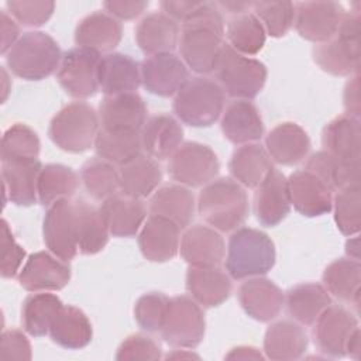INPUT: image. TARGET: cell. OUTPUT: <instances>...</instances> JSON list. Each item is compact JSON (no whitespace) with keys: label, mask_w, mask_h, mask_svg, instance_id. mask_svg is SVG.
Segmentation results:
<instances>
[{"label":"cell","mask_w":361,"mask_h":361,"mask_svg":"<svg viewBox=\"0 0 361 361\" xmlns=\"http://www.w3.org/2000/svg\"><path fill=\"white\" fill-rule=\"evenodd\" d=\"M97 80L104 96L131 93L141 86V66L127 54L110 52L100 58Z\"/></svg>","instance_id":"d4e9b609"},{"label":"cell","mask_w":361,"mask_h":361,"mask_svg":"<svg viewBox=\"0 0 361 361\" xmlns=\"http://www.w3.org/2000/svg\"><path fill=\"white\" fill-rule=\"evenodd\" d=\"M0 31H1L0 49H1V55H6L23 35L20 34L18 23L7 13V10H1L0 13Z\"/></svg>","instance_id":"680465c9"},{"label":"cell","mask_w":361,"mask_h":361,"mask_svg":"<svg viewBox=\"0 0 361 361\" xmlns=\"http://www.w3.org/2000/svg\"><path fill=\"white\" fill-rule=\"evenodd\" d=\"M25 250L16 241L8 223L1 220V264L0 274L3 278H14L18 275L25 262Z\"/></svg>","instance_id":"db71d44e"},{"label":"cell","mask_w":361,"mask_h":361,"mask_svg":"<svg viewBox=\"0 0 361 361\" xmlns=\"http://www.w3.org/2000/svg\"><path fill=\"white\" fill-rule=\"evenodd\" d=\"M196 210L217 231H234L243 226L248 216L250 206L245 188L233 178H216L202 188Z\"/></svg>","instance_id":"7a4b0ae2"},{"label":"cell","mask_w":361,"mask_h":361,"mask_svg":"<svg viewBox=\"0 0 361 361\" xmlns=\"http://www.w3.org/2000/svg\"><path fill=\"white\" fill-rule=\"evenodd\" d=\"M220 128L223 135L235 145L257 142L264 135L259 110L250 100L235 99L228 103L223 110Z\"/></svg>","instance_id":"484cf974"},{"label":"cell","mask_w":361,"mask_h":361,"mask_svg":"<svg viewBox=\"0 0 361 361\" xmlns=\"http://www.w3.org/2000/svg\"><path fill=\"white\" fill-rule=\"evenodd\" d=\"M331 305V296L322 283L303 282L289 288L285 293L288 314L296 323L312 326L320 313Z\"/></svg>","instance_id":"836d02e7"},{"label":"cell","mask_w":361,"mask_h":361,"mask_svg":"<svg viewBox=\"0 0 361 361\" xmlns=\"http://www.w3.org/2000/svg\"><path fill=\"white\" fill-rule=\"evenodd\" d=\"M224 261L231 279L262 276L275 265V244L262 230L238 227L228 237Z\"/></svg>","instance_id":"3957f363"},{"label":"cell","mask_w":361,"mask_h":361,"mask_svg":"<svg viewBox=\"0 0 361 361\" xmlns=\"http://www.w3.org/2000/svg\"><path fill=\"white\" fill-rule=\"evenodd\" d=\"M322 281L331 296L358 309L361 282V265L358 259L348 257L334 259L324 268Z\"/></svg>","instance_id":"60d3db41"},{"label":"cell","mask_w":361,"mask_h":361,"mask_svg":"<svg viewBox=\"0 0 361 361\" xmlns=\"http://www.w3.org/2000/svg\"><path fill=\"white\" fill-rule=\"evenodd\" d=\"M309 337L302 324L295 320H276L268 326L264 336L265 358L276 361L298 360L307 350Z\"/></svg>","instance_id":"4dcf8cb0"},{"label":"cell","mask_w":361,"mask_h":361,"mask_svg":"<svg viewBox=\"0 0 361 361\" xmlns=\"http://www.w3.org/2000/svg\"><path fill=\"white\" fill-rule=\"evenodd\" d=\"M102 54L97 51L75 47L62 54L56 71L61 87L75 99H87L99 90L97 69Z\"/></svg>","instance_id":"8fae6325"},{"label":"cell","mask_w":361,"mask_h":361,"mask_svg":"<svg viewBox=\"0 0 361 361\" xmlns=\"http://www.w3.org/2000/svg\"><path fill=\"white\" fill-rule=\"evenodd\" d=\"M251 11L272 38L286 35L293 27L295 3L292 1H252Z\"/></svg>","instance_id":"c3c4849f"},{"label":"cell","mask_w":361,"mask_h":361,"mask_svg":"<svg viewBox=\"0 0 361 361\" xmlns=\"http://www.w3.org/2000/svg\"><path fill=\"white\" fill-rule=\"evenodd\" d=\"M73 206L78 250L83 255H94L107 245L110 231L99 207L85 199H78L73 202Z\"/></svg>","instance_id":"ab89813d"},{"label":"cell","mask_w":361,"mask_h":361,"mask_svg":"<svg viewBox=\"0 0 361 361\" xmlns=\"http://www.w3.org/2000/svg\"><path fill=\"white\" fill-rule=\"evenodd\" d=\"M141 142L148 157L157 161L169 159L183 142V128L176 117L159 113L147 118L141 130Z\"/></svg>","instance_id":"f1b7e54d"},{"label":"cell","mask_w":361,"mask_h":361,"mask_svg":"<svg viewBox=\"0 0 361 361\" xmlns=\"http://www.w3.org/2000/svg\"><path fill=\"white\" fill-rule=\"evenodd\" d=\"M179 252L189 267H219L226 257V243L216 228L192 224L180 235Z\"/></svg>","instance_id":"d6986e66"},{"label":"cell","mask_w":361,"mask_h":361,"mask_svg":"<svg viewBox=\"0 0 361 361\" xmlns=\"http://www.w3.org/2000/svg\"><path fill=\"white\" fill-rule=\"evenodd\" d=\"M123 25L106 11H94L83 17L75 30L76 47L89 48L99 54H110L120 44Z\"/></svg>","instance_id":"1f68e13d"},{"label":"cell","mask_w":361,"mask_h":361,"mask_svg":"<svg viewBox=\"0 0 361 361\" xmlns=\"http://www.w3.org/2000/svg\"><path fill=\"white\" fill-rule=\"evenodd\" d=\"M217 83L233 99L251 100L265 86L268 71L257 58L243 55L224 44L214 68Z\"/></svg>","instance_id":"52a82bcc"},{"label":"cell","mask_w":361,"mask_h":361,"mask_svg":"<svg viewBox=\"0 0 361 361\" xmlns=\"http://www.w3.org/2000/svg\"><path fill=\"white\" fill-rule=\"evenodd\" d=\"M272 168L265 147L257 142L237 147L228 162L231 178L248 189H255Z\"/></svg>","instance_id":"f35d334b"},{"label":"cell","mask_w":361,"mask_h":361,"mask_svg":"<svg viewBox=\"0 0 361 361\" xmlns=\"http://www.w3.org/2000/svg\"><path fill=\"white\" fill-rule=\"evenodd\" d=\"M99 210L113 237H134L147 220L148 207L141 199L126 196L120 192L104 199Z\"/></svg>","instance_id":"cb8c5ba5"},{"label":"cell","mask_w":361,"mask_h":361,"mask_svg":"<svg viewBox=\"0 0 361 361\" xmlns=\"http://www.w3.org/2000/svg\"><path fill=\"white\" fill-rule=\"evenodd\" d=\"M93 147L99 158L116 166H123L142 154L141 131H111L100 128Z\"/></svg>","instance_id":"7bdbcfd3"},{"label":"cell","mask_w":361,"mask_h":361,"mask_svg":"<svg viewBox=\"0 0 361 361\" xmlns=\"http://www.w3.org/2000/svg\"><path fill=\"white\" fill-rule=\"evenodd\" d=\"M224 35L233 49L247 56L257 55L267 39L265 28L252 11L233 16L226 24Z\"/></svg>","instance_id":"f6af8a7d"},{"label":"cell","mask_w":361,"mask_h":361,"mask_svg":"<svg viewBox=\"0 0 361 361\" xmlns=\"http://www.w3.org/2000/svg\"><path fill=\"white\" fill-rule=\"evenodd\" d=\"M237 298L245 314L262 323L276 319L285 303L282 289L274 281L264 276L244 279L238 286Z\"/></svg>","instance_id":"ac0fdd59"},{"label":"cell","mask_w":361,"mask_h":361,"mask_svg":"<svg viewBox=\"0 0 361 361\" xmlns=\"http://www.w3.org/2000/svg\"><path fill=\"white\" fill-rule=\"evenodd\" d=\"M7 13L24 27H41L54 14L55 3L48 0H10L6 3Z\"/></svg>","instance_id":"816d5d0a"},{"label":"cell","mask_w":361,"mask_h":361,"mask_svg":"<svg viewBox=\"0 0 361 361\" xmlns=\"http://www.w3.org/2000/svg\"><path fill=\"white\" fill-rule=\"evenodd\" d=\"M216 6L220 8V11H226L231 16H238L251 10L250 1H217Z\"/></svg>","instance_id":"6125c7cd"},{"label":"cell","mask_w":361,"mask_h":361,"mask_svg":"<svg viewBox=\"0 0 361 361\" xmlns=\"http://www.w3.org/2000/svg\"><path fill=\"white\" fill-rule=\"evenodd\" d=\"M254 214L261 226L275 227L290 212L288 178L272 168L254 192Z\"/></svg>","instance_id":"e0dca14e"},{"label":"cell","mask_w":361,"mask_h":361,"mask_svg":"<svg viewBox=\"0 0 361 361\" xmlns=\"http://www.w3.org/2000/svg\"><path fill=\"white\" fill-rule=\"evenodd\" d=\"M344 7L337 1H299L295 3V30L314 44L331 39L344 16Z\"/></svg>","instance_id":"9a60e30c"},{"label":"cell","mask_w":361,"mask_h":361,"mask_svg":"<svg viewBox=\"0 0 361 361\" xmlns=\"http://www.w3.org/2000/svg\"><path fill=\"white\" fill-rule=\"evenodd\" d=\"M51 340L66 350H80L90 344L93 327L83 310L63 305L49 327Z\"/></svg>","instance_id":"8d00e7d4"},{"label":"cell","mask_w":361,"mask_h":361,"mask_svg":"<svg viewBox=\"0 0 361 361\" xmlns=\"http://www.w3.org/2000/svg\"><path fill=\"white\" fill-rule=\"evenodd\" d=\"M317 66L334 76H353L360 69V1L345 11L336 35L313 48Z\"/></svg>","instance_id":"277c9868"},{"label":"cell","mask_w":361,"mask_h":361,"mask_svg":"<svg viewBox=\"0 0 361 361\" xmlns=\"http://www.w3.org/2000/svg\"><path fill=\"white\" fill-rule=\"evenodd\" d=\"M180 27L162 11H154L141 18L135 27V42L147 55L172 52L179 42Z\"/></svg>","instance_id":"f546056e"},{"label":"cell","mask_w":361,"mask_h":361,"mask_svg":"<svg viewBox=\"0 0 361 361\" xmlns=\"http://www.w3.org/2000/svg\"><path fill=\"white\" fill-rule=\"evenodd\" d=\"M227 360H262L265 355L261 354V351L251 345H238L230 350L228 354H226Z\"/></svg>","instance_id":"94428289"},{"label":"cell","mask_w":361,"mask_h":361,"mask_svg":"<svg viewBox=\"0 0 361 361\" xmlns=\"http://www.w3.org/2000/svg\"><path fill=\"white\" fill-rule=\"evenodd\" d=\"M307 133L293 121H283L275 126L265 137V149L271 161L292 166L307 158L310 152Z\"/></svg>","instance_id":"4316f807"},{"label":"cell","mask_w":361,"mask_h":361,"mask_svg":"<svg viewBox=\"0 0 361 361\" xmlns=\"http://www.w3.org/2000/svg\"><path fill=\"white\" fill-rule=\"evenodd\" d=\"M97 114L103 130L141 131L147 121V106L137 92L104 96Z\"/></svg>","instance_id":"44dd1931"},{"label":"cell","mask_w":361,"mask_h":361,"mask_svg":"<svg viewBox=\"0 0 361 361\" xmlns=\"http://www.w3.org/2000/svg\"><path fill=\"white\" fill-rule=\"evenodd\" d=\"M69 262L58 258L51 251H37L27 257L17 279L28 292H52L63 289L71 281Z\"/></svg>","instance_id":"5bb4252c"},{"label":"cell","mask_w":361,"mask_h":361,"mask_svg":"<svg viewBox=\"0 0 361 361\" xmlns=\"http://www.w3.org/2000/svg\"><path fill=\"white\" fill-rule=\"evenodd\" d=\"M290 204L305 217H319L331 212L333 192L310 171L298 169L288 178Z\"/></svg>","instance_id":"ffe728a7"},{"label":"cell","mask_w":361,"mask_h":361,"mask_svg":"<svg viewBox=\"0 0 361 361\" xmlns=\"http://www.w3.org/2000/svg\"><path fill=\"white\" fill-rule=\"evenodd\" d=\"M42 166L38 158L1 161L4 197L16 206L35 204L38 200L37 183Z\"/></svg>","instance_id":"603a6c76"},{"label":"cell","mask_w":361,"mask_h":361,"mask_svg":"<svg viewBox=\"0 0 361 361\" xmlns=\"http://www.w3.org/2000/svg\"><path fill=\"white\" fill-rule=\"evenodd\" d=\"M226 93L221 86L207 78H190L175 94L172 110L179 121L192 127H209L223 114Z\"/></svg>","instance_id":"8992f818"},{"label":"cell","mask_w":361,"mask_h":361,"mask_svg":"<svg viewBox=\"0 0 361 361\" xmlns=\"http://www.w3.org/2000/svg\"><path fill=\"white\" fill-rule=\"evenodd\" d=\"M44 243L54 255L69 262L78 254L75 206L69 199H61L47 207L42 220Z\"/></svg>","instance_id":"7c38bea8"},{"label":"cell","mask_w":361,"mask_h":361,"mask_svg":"<svg viewBox=\"0 0 361 361\" xmlns=\"http://www.w3.org/2000/svg\"><path fill=\"white\" fill-rule=\"evenodd\" d=\"M118 173L120 193L141 200L149 197L162 180V169L158 161L142 154L118 166Z\"/></svg>","instance_id":"d590c367"},{"label":"cell","mask_w":361,"mask_h":361,"mask_svg":"<svg viewBox=\"0 0 361 361\" xmlns=\"http://www.w3.org/2000/svg\"><path fill=\"white\" fill-rule=\"evenodd\" d=\"M147 207L149 214L169 219L180 228H186L195 217L196 200L189 188L172 183L158 188L149 196Z\"/></svg>","instance_id":"d6a6232c"},{"label":"cell","mask_w":361,"mask_h":361,"mask_svg":"<svg viewBox=\"0 0 361 361\" xmlns=\"http://www.w3.org/2000/svg\"><path fill=\"white\" fill-rule=\"evenodd\" d=\"M343 104L347 116L360 118L361 102H360V75L350 76L343 92Z\"/></svg>","instance_id":"6f0895ef"},{"label":"cell","mask_w":361,"mask_h":361,"mask_svg":"<svg viewBox=\"0 0 361 361\" xmlns=\"http://www.w3.org/2000/svg\"><path fill=\"white\" fill-rule=\"evenodd\" d=\"M8 71L24 80H42L58 71L62 51L44 31H27L4 55Z\"/></svg>","instance_id":"5b68a950"},{"label":"cell","mask_w":361,"mask_h":361,"mask_svg":"<svg viewBox=\"0 0 361 361\" xmlns=\"http://www.w3.org/2000/svg\"><path fill=\"white\" fill-rule=\"evenodd\" d=\"M165 358H199V355L192 353L190 348H176L165 355Z\"/></svg>","instance_id":"03108f58"},{"label":"cell","mask_w":361,"mask_h":361,"mask_svg":"<svg viewBox=\"0 0 361 361\" xmlns=\"http://www.w3.org/2000/svg\"><path fill=\"white\" fill-rule=\"evenodd\" d=\"M305 169L314 173L331 192L360 185V161L341 159L324 149L312 154Z\"/></svg>","instance_id":"74e56055"},{"label":"cell","mask_w":361,"mask_h":361,"mask_svg":"<svg viewBox=\"0 0 361 361\" xmlns=\"http://www.w3.org/2000/svg\"><path fill=\"white\" fill-rule=\"evenodd\" d=\"M39 149L41 142L38 134L27 124L16 123L3 133L0 148L1 161L38 158Z\"/></svg>","instance_id":"7dc6e473"},{"label":"cell","mask_w":361,"mask_h":361,"mask_svg":"<svg viewBox=\"0 0 361 361\" xmlns=\"http://www.w3.org/2000/svg\"><path fill=\"white\" fill-rule=\"evenodd\" d=\"M62 306V300L54 293L32 292L24 299L21 306V324L24 331L32 337L47 336Z\"/></svg>","instance_id":"b9f144b4"},{"label":"cell","mask_w":361,"mask_h":361,"mask_svg":"<svg viewBox=\"0 0 361 361\" xmlns=\"http://www.w3.org/2000/svg\"><path fill=\"white\" fill-rule=\"evenodd\" d=\"M168 303L169 298L162 292H148L140 296L134 306V317L137 324L148 333L159 331Z\"/></svg>","instance_id":"f907efd6"},{"label":"cell","mask_w":361,"mask_h":361,"mask_svg":"<svg viewBox=\"0 0 361 361\" xmlns=\"http://www.w3.org/2000/svg\"><path fill=\"white\" fill-rule=\"evenodd\" d=\"M226 23L216 3L200 1L180 24L179 54L188 69L204 76L214 72L224 45Z\"/></svg>","instance_id":"6da1fadb"},{"label":"cell","mask_w":361,"mask_h":361,"mask_svg":"<svg viewBox=\"0 0 361 361\" xmlns=\"http://www.w3.org/2000/svg\"><path fill=\"white\" fill-rule=\"evenodd\" d=\"M80 180L90 197L103 202L120 192L118 168L102 158L86 161L80 168Z\"/></svg>","instance_id":"bcb514c9"},{"label":"cell","mask_w":361,"mask_h":361,"mask_svg":"<svg viewBox=\"0 0 361 361\" xmlns=\"http://www.w3.org/2000/svg\"><path fill=\"white\" fill-rule=\"evenodd\" d=\"M334 221L344 235H355L361 227L360 219V185L340 189L333 196Z\"/></svg>","instance_id":"681fc988"},{"label":"cell","mask_w":361,"mask_h":361,"mask_svg":"<svg viewBox=\"0 0 361 361\" xmlns=\"http://www.w3.org/2000/svg\"><path fill=\"white\" fill-rule=\"evenodd\" d=\"M206 333L202 306L188 295L169 298L168 309L159 329L162 340L175 348L197 347Z\"/></svg>","instance_id":"9c48e42d"},{"label":"cell","mask_w":361,"mask_h":361,"mask_svg":"<svg viewBox=\"0 0 361 361\" xmlns=\"http://www.w3.org/2000/svg\"><path fill=\"white\" fill-rule=\"evenodd\" d=\"M1 79H3V97H1V102H6L10 90H11V86H8V83L11 85V79L8 78V73L6 71V68L3 66L1 68Z\"/></svg>","instance_id":"003e7915"},{"label":"cell","mask_w":361,"mask_h":361,"mask_svg":"<svg viewBox=\"0 0 361 361\" xmlns=\"http://www.w3.org/2000/svg\"><path fill=\"white\" fill-rule=\"evenodd\" d=\"M345 254L348 255V258L353 259H360V240L357 237V234L353 237L350 235V238L345 243Z\"/></svg>","instance_id":"e7e4bbea"},{"label":"cell","mask_w":361,"mask_h":361,"mask_svg":"<svg viewBox=\"0 0 361 361\" xmlns=\"http://www.w3.org/2000/svg\"><path fill=\"white\" fill-rule=\"evenodd\" d=\"M141 85L155 96H175L190 79L189 69L173 52L147 56L141 63Z\"/></svg>","instance_id":"2e32d148"},{"label":"cell","mask_w":361,"mask_h":361,"mask_svg":"<svg viewBox=\"0 0 361 361\" xmlns=\"http://www.w3.org/2000/svg\"><path fill=\"white\" fill-rule=\"evenodd\" d=\"M200 4V1H186V0H165L159 3L162 13L175 20L178 24L183 23L193 10Z\"/></svg>","instance_id":"91938a15"},{"label":"cell","mask_w":361,"mask_h":361,"mask_svg":"<svg viewBox=\"0 0 361 361\" xmlns=\"http://www.w3.org/2000/svg\"><path fill=\"white\" fill-rule=\"evenodd\" d=\"M162 348L161 345L149 336L137 333L131 334L123 340L116 353V360H161Z\"/></svg>","instance_id":"f5cc1de1"},{"label":"cell","mask_w":361,"mask_h":361,"mask_svg":"<svg viewBox=\"0 0 361 361\" xmlns=\"http://www.w3.org/2000/svg\"><path fill=\"white\" fill-rule=\"evenodd\" d=\"M220 162L216 152L206 144L182 142L168 161L169 176L186 188H203L216 179Z\"/></svg>","instance_id":"30bf717a"},{"label":"cell","mask_w":361,"mask_h":361,"mask_svg":"<svg viewBox=\"0 0 361 361\" xmlns=\"http://www.w3.org/2000/svg\"><path fill=\"white\" fill-rule=\"evenodd\" d=\"M0 358L1 360H31V343L25 333L18 329H8L1 333L0 340Z\"/></svg>","instance_id":"11a10c76"},{"label":"cell","mask_w":361,"mask_h":361,"mask_svg":"<svg viewBox=\"0 0 361 361\" xmlns=\"http://www.w3.org/2000/svg\"><path fill=\"white\" fill-rule=\"evenodd\" d=\"M100 131L99 114L85 102L63 106L51 120L48 135L62 151L79 154L94 145Z\"/></svg>","instance_id":"ba28073f"},{"label":"cell","mask_w":361,"mask_h":361,"mask_svg":"<svg viewBox=\"0 0 361 361\" xmlns=\"http://www.w3.org/2000/svg\"><path fill=\"white\" fill-rule=\"evenodd\" d=\"M322 145L324 151L337 158L347 161H360V118L341 114L330 120L323 127Z\"/></svg>","instance_id":"e575fe53"},{"label":"cell","mask_w":361,"mask_h":361,"mask_svg":"<svg viewBox=\"0 0 361 361\" xmlns=\"http://www.w3.org/2000/svg\"><path fill=\"white\" fill-rule=\"evenodd\" d=\"M186 290L202 307H216L228 299L233 283L230 275L219 267H189Z\"/></svg>","instance_id":"83f0119b"},{"label":"cell","mask_w":361,"mask_h":361,"mask_svg":"<svg viewBox=\"0 0 361 361\" xmlns=\"http://www.w3.org/2000/svg\"><path fill=\"white\" fill-rule=\"evenodd\" d=\"M313 326V341L317 350L330 358H341L345 355V345L358 327L355 314L340 305L327 306L316 319Z\"/></svg>","instance_id":"4fadbf2b"},{"label":"cell","mask_w":361,"mask_h":361,"mask_svg":"<svg viewBox=\"0 0 361 361\" xmlns=\"http://www.w3.org/2000/svg\"><path fill=\"white\" fill-rule=\"evenodd\" d=\"M148 1L145 0H107L103 3V8L107 14L116 20H133L141 16L147 7Z\"/></svg>","instance_id":"9f6ffc18"},{"label":"cell","mask_w":361,"mask_h":361,"mask_svg":"<svg viewBox=\"0 0 361 361\" xmlns=\"http://www.w3.org/2000/svg\"><path fill=\"white\" fill-rule=\"evenodd\" d=\"M180 244V227L169 219L149 214L138 231V247L145 259L168 262L176 257Z\"/></svg>","instance_id":"7402d4cb"},{"label":"cell","mask_w":361,"mask_h":361,"mask_svg":"<svg viewBox=\"0 0 361 361\" xmlns=\"http://www.w3.org/2000/svg\"><path fill=\"white\" fill-rule=\"evenodd\" d=\"M360 327H357L353 334L350 336L347 345H345V355H350L354 360L360 358V353H361V347H360Z\"/></svg>","instance_id":"be15d7a7"},{"label":"cell","mask_w":361,"mask_h":361,"mask_svg":"<svg viewBox=\"0 0 361 361\" xmlns=\"http://www.w3.org/2000/svg\"><path fill=\"white\" fill-rule=\"evenodd\" d=\"M78 186L79 176L71 166L47 164L42 166L38 176V202L48 207L61 199H71L76 193Z\"/></svg>","instance_id":"ee69618b"}]
</instances>
